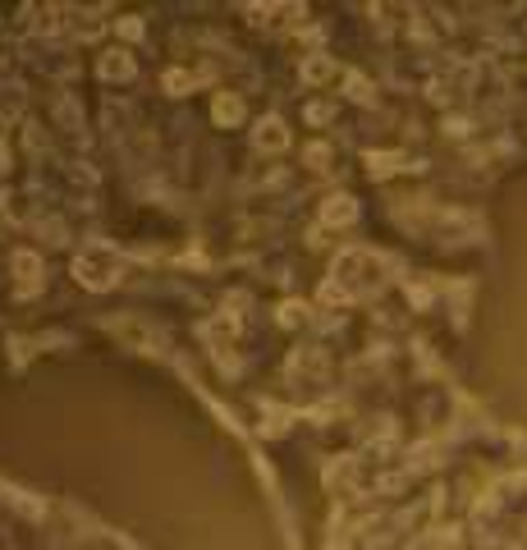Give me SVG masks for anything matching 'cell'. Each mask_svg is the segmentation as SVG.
<instances>
[{
	"instance_id": "1",
	"label": "cell",
	"mask_w": 527,
	"mask_h": 550,
	"mask_svg": "<svg viewBox=\"0 0 527 550\" xmlns=\"http://www.w3.org/2000/svg\"><path fill=\"white\" fill-rule=\"evenodd\" d=\"M74 275H78V285H88V289H106L110 280H115V266L101 262L97 253H83L74 262Z\"/></svg>"
},
{
	"instance_id": "2",
	"label": "cell",
	"mask_w": 527,
	"mask_h": 550,
	"mask_svg": "<svg viewBox=\"0 0 527 550\" xmlns=\"http://www.w3.org/2000/svg\"><path fill=\"white\" fill-rule=\"evenodd\" d=\"M253 143L262 147V152H280V147H289V133H285V124H280V120H262V124H257V133H253Z\"/></svg>"
},
{
	"instance_id": "3",
	"label": "cell",
	"mask_w": 527,
	"mask_h": 550,
	"mask_svg": "<svg viewBox=\"0 0 527 550\" xmlns=\"http://www.w3.org/2000/svg\"><path fill=\"white\" fill-rule=\"evenodd\" d=\"M101 78H129L133 74V60L124 51H110V55H101Z\"/></svg>"
},
{
	"instance_id": "4",
	"label": "cell",
	"mask_w": 527,
	"mask_h": 550,
	"mask_svg": "<svg viewBox=\"0 0 527 550\" xmlns=\"http://www.w3.org/2000/svg\"><path fill=\"white\" fill-rule=\"evenodd\" d=\"M216 120L220 124H234V120H239V101H234V97H220L216 101Z\"/></svg>"
},
{
	"instance_id": "6",
	"label": "cell",
	"mask_w": 527,
	"mask_h": 550,
	"mask_svg": "<svg viewBox=\"0 0 527 550\" xmlns=\"http://www.w3.org/2000/svg\"><path fill=\"white\" fill-rule=\"evenodd\" d=\"M14 266H19L23 275H37V257H23V253H19V257H14Z\"/></svg>"
},
{
	"instance_id": "5",
	"label": "cell",
	"mask_w": 527,
	"mask_h": 550,
	"mask_svg": "<svg viewBox=\"0 0 527 550\" xmlns=\"http://www.w3.org/2000/svg\"><path fill=\"white\" fill-rule=\"evenodd\" d=\"M165 88H170V92L193 88V74H188V69H170V74H165Z\"/></svg>"
}]
</instances>
